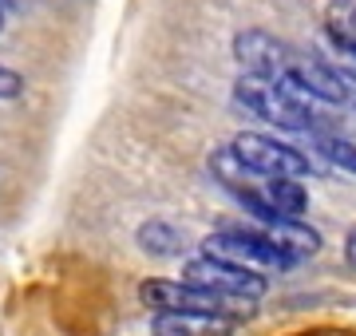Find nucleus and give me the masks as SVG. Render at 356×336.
<instances>
[{"label": "nucleus", "instance_id": "obj_1", "mask_svg": "<svg viewBox=\"0 0 356 336\" xmlns=\"http://www.w3.org/2000/svg\"><path fill=\"white\" fill-rule=\"evenodd\" d=\"M139 297H143V305H151L159 312H178V317H194V321H210V324L242 321V317H250V305H254V301L222 297V293L198 289L191 281H166V277L143 281Z\"/></svg>", "mask_w": 356, "mask_h": 336}, {"label": "nucleus", "instance_id": "obj_2", "mask_svg": "<svg viewBox=\"0 0 356 336\" xmlns=\"http://www.w3.org/2000/svg\"><path fill=\"white\" fill-rule=\"evenodd\" d=\"M229 146H234V155L242 158V167L250 174H257V178H305V174H317L309 155H301L297 146L273 139V135L242 131Z\"/></svg>", "mask_w": 356, "mask_h": 336}, {"label": "nucleus", "instance_id": "obj_3", "mask_svg": "<svg viewBox=\"0 0 356 336\" xmlns=\"http://www.w3.org/2000/svg\"><path fill=\"white\" fill-rule=\"evenodd\" d=\"M182 281L198 285V289H210V293H222V297H238V301H257L266 297L269 281L250 265H234V261H218V258H191L182 265Z\"/></svg>", "mask_w": 356, "mask_h": 336}, {"label": "nucleus", "instance_id": "obj_4", "mask_svg": "<svg viewBox=\"0 0 356 336\" xmlns=\"http://www.w3.org/2000/svg\"><path fill=\"white\" fill-rule=\"evenodd\" d=\"M202 253L218 261H234V265H277V269H289L293 258L269 237L266 230H218L210 237H202Z\"/></svg>", "mask_w": 356, "mask_h": 336}, {"label": "nucleus", "instance_id": "obj_5", "mask_svg": "<svg viewBox=\"0 0 356 336\" xmlns=\"http://www.w3.org/2000/svg\"><path fill=\"white\" fill-rule=\"evenodd\" d=\"M293 48L285 40L269 36L261 28H245L234 36V60L245 67V76H261V79H281L293 67Z\"/></svg>", "mask_w": 356, "mask_h": 336}, {"label": "nucleus", "instance_id": "obj_6", "mask_svg": "<svg viewBox=\"0 0 356 336\" xmlns=\"http://www.w3.org/2000/svg\"><path fill=\"white\" fill-rule=\"evenodd\" d=\"M266 233L277 242L285 253H289L293 261H305V258H313L321 249V233L313 230V226H305L301 218H277V221H269L266 226Z\"/></svg>", "mask_w": 356, "mask_h": 336}, {"label": "nucleus", "instance_id": "obj_7", "mask_svg": "<svg viewBox=\"0 0 356 336\" xmlns=\"http://www.w3.org/2000/svg\"><path fill=\"white\" fill-rule=\"evenodd\" d=\"M261 194L281 218H301L309 210V190L301 186V178H266Z\"/></svg>", "mask_w": 356, "mask_h": 336}, {"label": "nucleus", "instance_id": "obj_8", "mask_svg": "<svg viewBox=\"0 0 356 336\" xmlns=\"http://www.w3.org/2000/svg\"><path fill=\"white\" fill-rule=\"evenodd\" d=\"M182 246H186V233L170 221L154 218L139 226V249H147L151 258H175V253H182Z\"/></svg>", "mask_w": 356, "mask_h": 336}, {"label": "nucleus", "instance_id": "obj_9", "mask_svg": "<svg viewBox=\"0 0 356 336\" xmlns=\"http://www.w3.org/2000/svg\"><path fill=\"white\" fill-rule=\"evenodd\" d=\"M317 146H321V155L329 158L332 167L348 170V174L356 178V142L341 139V135H317Z\"/></svg>", "mask_w": 356, "mask_h": 336}, {"label": "nucleus", "instance_id": "obj_10", "mask_svg": "<svg viewBox=\"0 0 356 336\" xmlns=\"http://www.w3.org/2000/svg\"><path fill=\"white\" fill-rule=\"evenodd\" d=\"M24 91V79H20V72H13V67L0 64V99H16Z\"/></svg>", "mask_w": 356, "mask_h": 336}, {"label": "nucleus", "instance_id": "obj_11", "mask_svg": "<svg viewBox=\"0 0 356 336\" xmlns=\"http://www.w3.org/2000/svg\"><path fill=\"white\" fill-rule=\"evenodd\" d=\"M344 261H348V265H356V226L348 230V237H344Z\"/></svg>", "mask_w": 356, "mask_h": 336}, {"label": "nucleus", "instance_id": "obj_12", "mask_svg": "<svg viewBox=\"0 0 356 336\" xmlns=\"http://www.w3.org/2000/svg\"><path fill=\"white\" fill-rule=\"evenodd\" d=\"M348 103L356 107V83H353V87H348Z\"/></svg>", "mask_w": 356, "mask_h": 336}, {"label": "nucleus", "instance_id": "obj_13", "mask_svg": "<svg viewBox=\"0 0 356 336\" xmlns=\"http://www.w3.org/2000/svg\"><path fill=\"white\" fill-rule=\"evenodd\" d=\"M0 28H4V4H0Z\"/></svg>", "mask_w": 356, "mask_h": 336}]
</instances>
